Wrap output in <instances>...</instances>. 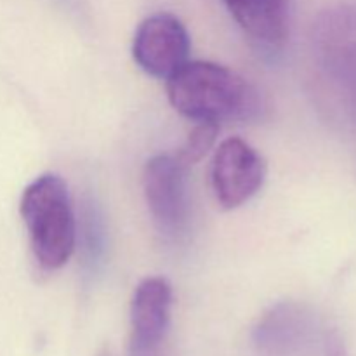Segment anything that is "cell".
Here are the masks:
<instances>
[{
	"label": "cell",
	"instance_id": "6da1fadb",
	"mask_svg": "<svg viewBox=\"0 0 356 356\" xmlns=\"http://www.w3.org/2000/svg\"><path fill=\"white\" fill-rule=\"evenodd\" d=\"M174 110L195 122L250 120L261 111L257 90L226 66L188 61L167 80Z\"/></svg>",
	"mask_w": 356,
	"mask_h": 356
},
{
	"label": "cell",
	"instance_id": "7a4b0ae2",
	"mask_svg": "<svg viewBox=\"0 0 356 356\" xmlns=\"http://www.w3.org/2000/svg\"><path fill=\"white\" fill-rule=\"evenodd\" d=\"M30 245L45 270H59L72 257L76 222L68 186L56 174H44L28 184L19 204Z\"/></svg>",
	"mask_w": 356,
	"mask_h": 356
},
{
	"label": "cell",
	"instance_id": "3957f363",
	"mask_svg": "<svg viewBox=\"0 0 356 356\" xmlns=\"http://www.w3.org/2000/svg\"><path fill=\"white\" fill-rule=\"evenodd\" d=\"M266 177L263 156L238 138H229L216 149L211 169L212 191L222 209H236L261 190Z\"/></svg>",
	"mask_w": 356,
	"mask_h": 356
},
{
	"label": "cell",
	"instance_id": "277c9868",
	"mask_svg": "<svg viewBox=\"0 0 356 356\" xmlns=\"http://www.w3.org/2000/svg\"><path fill=\"white\" fill-rule=\"evenodd\" d=\"M190 35L176 16L153 14L139 24L132 56L139 68L156 79L169 80L190 61Z\"/></svg>",
	"mask_w": 356,
	"mask_h": 356
},
{
	"label": "cell",
	"instance_id": "5b68a950",
	"mask_svg": "<svg viewBox=\"0 0 356 356\" xmlns=\"http://www.w3.org/2000/svg\"><path fill=\"white\" fill-rule=\"evenodd\" d=\"M184 169L176 156L159 155L148 160L143 172L146 204L156 229L169 238L184 232L188 222V195Z\"/></svg>",
	"mask_w": 356,
	"mask_h": 356
},
{
	"label": "cell",
	"instance_id": "8992f818",
	"mask_svg": "<svg viewBox=\"0 0 356 356\" xmlns=\"http://www.w3.org/2000/svg\"><path fill=\"white\" fill-rule=\"evenodd\" d=\"M315 44L325 68L356 89V3L325 10L315 23Z\"/></svg>",
	"mask_w": 356,
	"mask_h": 356
},
{
	"label": "cell",
	"instance_id": "52a82bcc",
	"mask_svg": "<svg viewBox=\"0 0 356 356\" xmlns=\"http://www.w3.org/2000/svg\"><path fill=\"white\" fill-rule=\"evenodd\" d=\"M172 287L165 278H145L136 287L131 305L132 348L162 346L170 322Z\"/></svg>",
	"mask_w": 356,
	"mask_h": 356
},
{
	"label": "cell",
	"instance_id": "ba28073f",
	"mask_svg": "<svg viewBox=\"0 0 356 356\" xmlns=\"http://www.w3.org/2000/svg\"><path fill=\"white\" fill-rule=\"evenodd\" d=\"M243 31L266 47H280L289 35V0H225Z\"/></svg>",
	"mask_w": 356,
	"mask_h": 356
},
{
	"label": "cell",
	"instance_id": "9c48e42d",
	"mask_svg": "<svg viewBox=\"0 0 356 356\" xmlns=\"http://www.w3.org/2000/svg\"><path fill=\"white\" fill-rule=\"evenodd\" d=\"M256 346L264 356H298L305 346L306 322L291 306H278L256 329Z\"/></svg>",
	"mask_w": 356,
	"mask_h": 356
},
{
	"label": "cell",
	"instance_id": "30bf717a",
	"mask_svg": "<svg viewBox=\"0 0 356 356\" xmlns=\"http://www.w3.org/2000/svg\"><path fill=\"white\" fill-rule=\"evenodd\" d=\"M218 132L219 124H214V122H197V125H195L193 131L190 132L183 148H181L179 153L176 155L177 162H179L184 169L200 162V160L207 155L209 149L214 146Z\"/></svg>",
	"mask_w": 356,
	"mask_h": 356
},
{
	"label": "cell",
	"instance_id": "8fae6325",
	"mask_svg": "<svg viewBox=\"0 0 356 356\" xmlns=\"http://www.w3.org/2000/svg\"><path fill=\"white\" fill-rule=\"evenodd\" d=\"M131 356H162V355H160V348H156V350H149V348L131 346Z\"/></svg>",
	"mask_w": 356,
	"mask_h": 356
}]
</instances>
